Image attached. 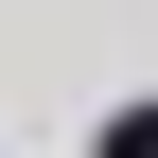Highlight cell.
Instances as JSON below:
<instances>
[{
	"instance_id": "obj_1",
	"label": "cell",
	"mask_w": 158,
	"mask_h": 158,
	"mask_svg": "<svg viewBox=\"0 0 158 158\" xmlns=\"http://www.w3.org/2000/svg\"><path fill=\"white\" fill-rule=\"evenodd\" d=\"M106 158H158V106H123V123H106Z\"/></svg>"
}]
</instances>
